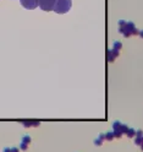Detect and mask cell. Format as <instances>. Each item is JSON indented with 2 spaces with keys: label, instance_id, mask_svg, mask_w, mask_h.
Listing matches in <instances>:
<instances>
[{
  "label": "cell",
  "instance_id": "1",
  "mask_svg": "<svg viewBox=\"0 0 143 152\" xmlns=\"http://www.w3.org/2000/svg\"><path fill=\"white\" fill-rule=\"evenodd\" d=\"M71 6H72V0H56L53 11L55 14H59V15H62V14L70 11Z\"/></svg>",
  "mask_w": 143,
  "mask_h": 152
},
{
  "label": "cell",
  "instance_id": "2",
  "mask_svg": "<svg viewBox=\"0 0 143 152\" xmlns=\"http://www.w3.org/2000/svg\"><path fill=\"white\" fill-rule=\"evenodd\" d=\"M56 0H38V7L43 11H53Z\"/></svg>",
  "mask_w": 143,
  "mask_h": 152
},
{
  "label": "cell",
  "instance_id": "3",
  "mask_svg": "<svg viewBox=\"0 0 143 152\" xmlns=\"http://www.w3.org/2000/svg\"><path fill=\"white\" fill-rule=\"evenodd\" d=\"M20 4L27 10H34L38 7V0H20Z\"/></svg>",
  "mask_w": 143,
  "mask_h": 152
}]
</instances>
